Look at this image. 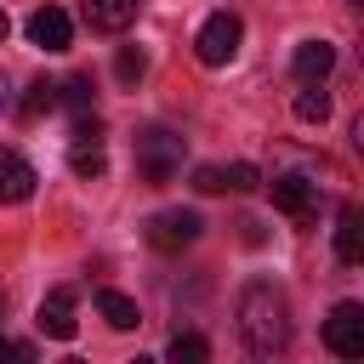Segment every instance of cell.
<instances>
[{"label": "cell", "instance_id": "obj_1", "mask_svg": "<svg viewBox=\"0 0 364 364\" xmlns=\"http://www.w3.org/2000/svg\"><path fill=\"white\" fill-rule=\"evenodd\" d=\"M239 336L256 358H273V353L290 347V301L267 279H250L239 290Z\"/></svg>", "mask_w": 364, "mask_h": 364}, {"label": "cell", "instance_id": "obj_2", "mask_svg": "<svg viewBox=\"0 0 364 364\" xmlns=\"http://www.w3.org/2000/svg\"><path fill=\"white\" fill-rule=\"evenodd\" d=\"M136 171H142V182H171L182 171V136L165 131V125L142 131L136 136Z\"/></svg>", "mask_w": 364, "mask_h": 364}, {"label": "cell", "instance_id": "obj_3", "mask_svg": "<svg viewBox=\"0 0 364 364\" xmlns=\"http://www.w3.org/2000/svg\"><path fill=\"white\" fill-rule=\"evenodd\" d=\"M324 347L336 358H364V301H336L324 318Z\"/></svg>", "mask_w": 364, "mask_h": 364}, {"label": "cell", "instance_id": "obj_4", "mask_svg": "<svg viewBox=\"0 0 364 364\" xmlns=\"http://www.w3.org/2000/svg\"><path fill=\"white\" fill-rule=\"evenodd\" d=\"M239 40H245V23L233 17V11H216V17H205V28H199V63L205 68H222V63H233V51H239Z\"/></svg>", "mask_w": 364, "mask_h": 364}, {"label": "cell", "instance_id": "obj_5", "mask_svg": "<svg viewBox=\"0 0 364 364\" xmlns=\"http://www.w3.org/2000/svg\"><path fill=\"white\" fill-rule=\"evenodd\" d=\"M199 228H205V222H199V210L171 205V210H154L142 233H148V245H154V250H188V245L199 239Z\"/></svg>", "mask_w": 364, "mask_h": 364}, {"label": "cell", "instance_id": "obj_6", "mask_svg": "<svg viewBox=\"0 0 364 364\" xmlns=\"http://www.w3.org/2000/svg\"><path fill=\"white\" fill-rule=\"evenodd\" d=\"M273 205L290 216V222H313V210H318V182H307V176H273Z\"/></svg>", "mask_w": 364, "mask_h": 364}, {"label": "cell", "instance_id": "obj_7", "mask_svg": "<svg viewBox=\"0 0 364 364\" xmlns=\"http://www.w3.org/2000/svg\"><path fill=\"white\" fill-rule=\"evenodd\" d=\"M28 40H34L40 51H68V46H74L68 11H63V6H40V11L28 17Z\"/></svg>", "mask_w": 364, "mask_h": 364}, {"label": "cell", "instance_id": "obj_8", "mask_svg": "<svg viewBox=\"0 0 364 364\" xmlns=\"http://www.w3.org/2000/svg\"><path fill=\"white\" fill-rule=\"evenodd\" d=\"M46 336H57V341H68L74 336V290L68 284H57V290H46L40 296V318H34Z\"/></svg>", "mask_w": 364, "mask_h": 364}, {"label": "cell", "instance_id": "obj_9", "mask_svg": "<svg viewBox=\"0 0 364 364\" xmlns=\"http://www.w3.org/2000/svg\"><path fill=\"white\" fill-rule=\"evenodd\" d=\"M34 165L23 159V154H11V148H0V205H23L28 193H34Z\"/></svg>", "mask_w": 364, "mask_h": 364}, {"label": "cell", "instance_id": "obj_10", "mask_svg": "<svg viewBox=\"0 0 364 364\" xmlns=\"http://www.w3.org/2000/svg\"><path fill=\"white\" fill-rule=\"evenodd\" d=\"M290 68H296V80H301V85H318V80H330V68H336V51H330V40H301V46H296V57H290Z\"/></svg>", "mask_w": 364, "mask_h": 364}, {"label": "cell", "instance_id": "obj_11", "mask_svg": "<svg viewBox=\"0 0 364 364\" xmlns=\"http://www.w3.org/2000/svg\"><path fill=\"white\" fill-rule=\"evenodd\" d=\"M336 262H341V267H358V262H364V210H358V205H341V222H336Z\"/></svg>", "mask_w": 364, "mask_h": 364}, {"label": "cell", "instance_id": "obj_12", "mask_svg": "<svg viewBox=\"0 0 364 364\" xmlns=\"http://www.w3.org/2000/svg\"><path fill=\"white\" fill-rule=\"evenodd\" d=\"M80 11L97 34H119V28L136 23V0H80Z\"/></svg>", "mask_w": 364, "mask_h": 364}, {"label": "cell", "instance_id": "obj_13", "mask_svg": "<svg viewBox=\"0 0 364 364\" xmlns=\"http://www.w3.org/2000/svg\"><path fill=\"white\" fill-rule=\"evenodd\" d=\"M97 313H102L114 330H136V324H142L136 301H131V296H119V290H97Z\"/></svg>", "mask_w": 364, "mask_h": 364}, {"label": "cell", "instance_id": "obj_14", "mask_svg": "<svg viewBox=\"0 0 364 364\" xmlns=\"http://www.w3.org/2000/svg\"><path fill=\"white\" fill-rule=\"evenodd\" d=\"M296 119H307V125H324V119H330V91H324V80L296 91Z\"/></svg>", "mask_w": 364, "mask_h": 364}, {"label": "cell", "instance_id": "obj_15", "mask_svg": "<svg viewBox=\"0 0 364 364\" xmlns=\"http://www.w3.org/2000/svg\"><path fill=\"white\" fill-rule=\"evenodd\" d=\"M57 102H68L74 114H85V108L97 102V85H91V74H68V80L57 85Z\"/></svg>", "mask_w": 364, "mask_h": 364}, {"label": "cell", "instance_id": "obj_16", "mask_svg": "<svg viewBox=\"0 0 364 364\" xmlns=\"http://www.w3.org/2000/svg\"><path fill=\"white\" fill-rule=\"evenodd\" d=\"M68 165H74V176H85V182H97V176L108 171V159H102V142H74V154H68Z\"/></svg>", "mask_w": 364, "mask_h": 364}, {"label": "cell", "instance_id": "obj_17", "mask_svg": "<svg viewBox=\"0 0 364 364\" xmlns=\"http://www.w3.org/2000/svg\"><path fill=\"white\" fill-rule=\"evenodd\" d=\"M165 358H176V364H205V358H210V341H205V336H171Z\"/></svg>", "mask_w": 364, "mask_h": 364}, {"label": "cell", "instance_id": "obj_18", "mask_svg": "<svg viewBox=\"0 0 364 364\" xmlns=\"http://www.w3.org/2000/svg\"><path fill=\"white\" fill-rule=\"evenodd\" d=\"M114 74H119V85H136V80L148 74V57H142L136 46H119V57H114Z\"/></svg>", "mask_w": 364, "mask_h": 364}, {"label": "cell", "instance_id": "obj_19", "mask_svg": "<svg viewBox=\"0 0 364 364\" xmlns=\"http://www.w3.org/2000/svg\"><path fill=\"white\" fill-rule=\"evenodd\" d=\"M51 108H57V80L40 74V80L28 85V97H23V114H51Z\"/></svg>", "mask_w": 364, "mask_h": 364}, {"label": "cell", "instance_id": "obj_20", "mask_svg": "<svg viewBox=\"0 0 364 364\" xmlns=\"http://www.w3.org/2000/svg\"><path fill=\"white\" fill-rule=\"evenodd\" d=\"M222 188H233V193H250V188H262V176H256V165H250V159H233V165L222 171Z\"/></svg>", "mask_w": 364, "mask_h": 364}, {"label": "cell", "instance_id": "obj_21", "mask_svg": "<svg viewBox=\"0 0 364 364\" xmlns=\"http://www.w3.org/2000/svg\"><path fill=\"white\" fill-rule=\"evenodd\" d=\"M74 142H102V119H97L91 108H85V114L74 119Z\"/></svg>", "mask_w": 364, "mask_h": 364}, {"label": "cell", "instance_id": "obj_22", "mask_svg": "<svg viewBox=\"0 0 364 364\" xmlns=\"http://www.w3.org/2000/svg\"><path fill=\"white\" fill-rule=\"evenodd\" d=\"M193 188L199 193H222V165H199L193 171Z\"/></svg>", "mask_w": 364, "mask_h": 364}, {"label": "cell", "instance_id": "obj_23", "mask_svg": "<svg viewBox=\"0 0 364 364\" xmlns=\"http://www.w3.org/2000/svg\"><path fill=\"white\" fill-rule=\"evenodd\" d=\"M0 358H17V364H34V347H28V341H6V336H0Z\"/></svg>", "mask_w": 364, "mask_h": 364}, {"label": "cell", "instance_id": "obj_24", "mask_svg": "<svg viewBox=\"0 0 364 364\" xmlns=\"http://www.w3.org/2000/svg\"><path fill=\"white\" fill-rule=\"evenodd\" d=\"M6 102H11V85H6V74H0V108H6Z\"/></svg>", "mask_w": 364, "mask_h": 364}, {"label": "cell", "instance_id": "obj_25", "mask_svg": "<svg viewBox=\"0 0 364 364\" xmlns=\"http://www.w3.org/2000/svg\"><path fill=\"white\" fill-rule=\"evenodd\" d=\"M6 34H11V17H6V11H0V40H6Z\"/></svg>", "mask_w": 364, "mask_h": 364}, {"label": "cell", "instance_id": "obj_26", "mask_svg": "<svg viewBox=\"0 0 364 364\" xmlns=\"http://www.w3.org/2000/svg\"><path fill=\"white\" fill-rule=\"evenodd\" d=\"M0 307H6V296H0Z\"/></svg>", "mask_w": 364, "mask_h": 364}]
</instances>
